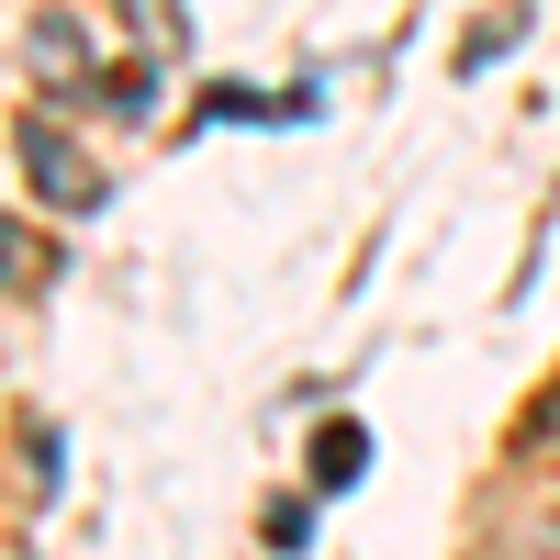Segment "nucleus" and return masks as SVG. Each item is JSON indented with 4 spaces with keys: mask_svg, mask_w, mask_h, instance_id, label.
Returning a JSON list of instances; mask_svg holds the SVG:
<instances>
[{
    "mask_svg": "<svg viewBox=\"0 0 560 560\" xmlns=\"http://www.w3.org/2000/svg\"><path fill=\"white\" fill-rule=\"evenodd\" d=\"M23 168L45 179V191H68V202H90V179H79V158H68L57 135H45V124H23Z\"/></svg>",
    "mask_w": 560,
    "mask_h": 560,
    "instance_id": "obj_1",
    "label": "nucleus"
},
{
    "mask_svg": "<svg viewBox=\"0 0 560 560\" xmlns=\"http://www.w3.org/2000/svg\"><path fill=\"white\" fill-rule=\"evenodd\" d=\"M359 471H370V448H359V427H325V448H314V482H325V493H348Z\"/></svg>",
    "mask_w": 560,
    "mask_h": 560,
    "instance_id": "obj_2",
    "label": "nucleus"
},
{
    "mask_svg": "<svg viewBox=\"0 0 560 560\" xmlns=\"http://www.w3.org/2000/svg\"><path fill=\"white\" fill-rule=\"evenodd\" d=\"M549 549H560V516H549Z\"/></svg>",
    "mask_w": 560,
    "mask_h": 560,
    "instance_id": "obj_3",
    "label": "nucleus"
}]
</instances>
